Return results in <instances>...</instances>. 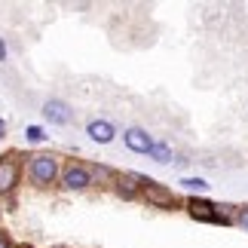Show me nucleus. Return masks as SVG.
Masks as SVG:
<instances>
[{
	"mask_svg": "<svg viewBox=\"0 0 248 248\" xmlns=\"http://www.w3.org/2000/svg\"><path fill=\"white\" fill-rule=\"evenodd\" d=\"M62 184L68 190H83V187L92 184V175H89V169L71 163V166H64V171H62Z\"/></svg>",
	"mask_w": 248,
	"mask_h": 248,
	"instance_id": "7ed1b4c3",
	"label": "nucleus"
},
{
	"mask_svg": "<svg viewBox=\"0 0 248 248\" xmlns=\"http://www.w3.org/2000/svg\"><path fill=\"white\" fill-rule=\"evenodd\" d=\"M25 135H28V141H31V144H40V141L46 138L40 126H28V132H25Z\"/></svg>",
	"mask_w": 248,
	"mask_h": 248,
	"instance_id": "f8f14e48",
	"label": "nucleus"
},
{
	"mask_svg": "<svg viewBox=\"0 0 248 248\" xmlns=\"http://www.w3.org/2000/svg\"><path fill=\"white\" fill-rule=\"evenodd\" d=\"M0 248H13V242H9V236L0 230Z\"/></svg>",
	"mask_w": 248,
	"mask_h": 248,
	"instance_id": "ddd939ff",
	"label": "nucleus"
},
{
	"mask_svg": "<svg viewBox=\"0 0 248 248\" xmlns=\"http://www.w3.org/2000/svg\"><path fill=\"white\" fill-rule=\"evenodd\" d=\"M86 135H89L92 141H98V144H110L117 132H113V126L108 120H92L89 126H86Z\"/></svg>",
	"mask_w": 248,
	"mask_h": 248,
	"instance_id": "6e6552de",
	"label": "nucleus"
},
{
	"mask_svg": "<svg viewBox=\"0 0 248 248\" xmlns=\"http://www.w3.org/2000/svg\"><path fill=\"white\" fill-rule=\"evenodd\" d=\"M181 184H184L187 190H199V193H202V190H208V181H205V178H184Z\"/></svg>",
	"mask_w": 248,
	"mask_h": 248,
	"instance_id": "9b49d317",
	"label": "nucleus"
},
{
	"mask_svg": "<svg viewBox=\"0 0 248 248\" xmlns=\"http://www.w3.org/2000/svg\"><path fill=\"white\" fill-rule=\"evenodd\" d=\"M126 147L129 150H135V154H150V147H154V138L147 135L144 129H138V126H132V129H126Z\"/></svg>",
	"mask_w": 248,
	"mask_h": 248,
	"instance_id": "423d86ee",
	"label": "nucleus"
},
{
	"mask_svg": "<svg viewBox=\"0 0 248 248\" xmlns=\"http://www.w3.org/2000/svg\"><path fill=\"white\" fill-rule=\"evenodd\" d=\"M144 181H147V178L135 175V171H126V175H123V178L117 181V184H120V187H117V193H120L123 199H132V196H135L141 187H144Z\"/></svg>",
	"mask_w": 248,
	"mask_h": 248,
	"instance_id": "1a4fd4ad",
	"label": "nucleus"
},
{
	"mask_svg": "<svg viewBox=\"0 0 248 248\" xmlns=\"http://www.w3.org/2000/svg\"><path fill=\"white\" fill-rule=\"evenodd\" d=\"M187 208H190V215L196 217V221H205V224H215V221H221V212H217V205H212L208 199H190L187 202Z\"/></svg>",
	"mask_w": 248,
	"mask_h": 248,
	"instance_id": "39448f33",
	"label": "nucleus"
},
{
	"mask_svg": "<svg viewBox=\"0 0 248 248\" xmlns=\"http://www.w3.org/2000/svg\"><path fill=\"white\" fill-rule=\"evenodd\" d=\"M0 62H6V43H3V37H0Z\"/></svg>",
	"mask_w": 248,
	"mask_h": 248,
	"instance_id": "2eb2a0df",
	"label": "nucleus"
},
{
	"mask_svg": "<svg viewBox=\"0 0 248 248\" xmlns=\"http://www.w3.org/2000/svg\"><path fill=\"white\" fill-rule=\"evenodd\" d=\"M18 184V163L16 159H0V193H9Z\"/></svg>",
	"mask_w": 248,
	"mask_h": 248,
	"instance_id": "0eeeda50",
	"label": "nucleus"
},
{
	"mask_svg": "<svg viewBox=\"0 0 248 248\" xmlns=\"http://www.w3.org/2000/svg\"><path fill=\"white\" fill-rule=\"evenodd\" d=\"M28 175L37 187H49L55 178H59V159L49 154H37L31 156V166H28Z\"/></svg>",
	"mask_w": 248,
	"mask_h": 248,
	"instance_id": "f257e3e1",
	"label": "nucleus"
},
{
	"mask_svg": "<svg viewBox=\"0 0 248 248\" xmlns=\"http://www.w3.org/2000/svg\"><path fill=\"white\" fill-rule=\"evenodd\" d=\"M147 156H154L156 163H169V159H171V150H169V144H154Z\"/></svg>",
	"mask_w": 248,
	"mask_h": 248,
	"instance_id": "9d476101",
	"label": "nucleus"
},
{
	"mask_svg": "<svg viewBox=\"0 0 248 248\" xmlns=\"http://www.w3.org/2000/svg\"><path fill=\"white\" fill-rule=\"evenodd\" d=\"M3 135H6V123L0 120V141H3Z\"/></svg>",
	"mask_w": 248,
	"mask_h": 248,
	"instance_id": "dca6fc26",
	"label": "nucleus"
},
{
	"mask_svg": "<svg viewBox=\"0 0 248 248\" xmlns=\"http://www.w3.org/2000/svg\"><path fill=\"white\" fill-rule=\"evenodd\" d=\"M141 196L147 199L150 205H156V208H171L175 205V193L171 190H166L163 184H156V181H144V187H141Z\"/></svg>",
	"mask_w": 248,
	"mask_h": 248,
	"instance_id": "f03ea898",
	"label": "nucleus"
},
{
	"mask_svg": "<svg viewBox=\"0 0 248 248\" xmlns=\"http://www.w3.org/2000/svg\"><path fill=\"white\" fill-rule=\"evenodd\" d=\"M43 117L49 120V123H55V126H68L74 113H71V108L62 98H49V101L43 104Z\"/></svg>",
	"mask_w": 248,
	"mask_h": 248,
	"instance_id": "20e7f679",
	"label": "nucleus"
},
{
	"mask_svg": "<svg viewBox=\"0 0 248 248\" xmlns=\"http://www.w3.org/2000/svg\"><path fill=\"white\" fill-rule=\"evenodd\" d=\"M239 224L248 230V208H242V212H239Z\"/></svg>",
	"mask_w": 248,
	"mask_h": 248,
	"instance_id": "4468645a",
	"label": "nucleus"
}]
</instances>
